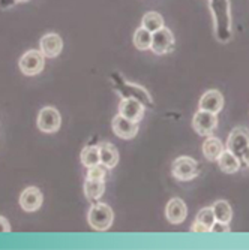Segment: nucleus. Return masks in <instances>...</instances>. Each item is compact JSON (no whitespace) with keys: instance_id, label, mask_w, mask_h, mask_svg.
I'll return each mask as SVG.
<instances>
[{"instance_id":"obj_18","label":"nucleus","mask_w":249,"mask_h":250,"mask_svg":"<svg viewBox=\"0 0 249 250\" xmlns=\"http://www.w3.org/2000/svg\"><path fill=\"white\" fill-rule=\"evenodd\" d=\"M216 162L225 174H234L240 169V159L228 150H224Z\"/></svg>"},{"instance_id":"obj_5","label":"nucleus","mask_w":249,"mask_h":250,"mask_svg":"<svg viewBox=\"0 0 249 250\" xmlns=\"http://www.w3.org/2000/svg\"><path fill=\"white\" fill-rule=\"evenodd\" d=\"M45 64V56L41 53V50H30L27 53H24L20 57L18 62V67L20 71L27 75V77H33L42 72Z\"/></svg>"},{"instance_id":"obj_9","label":"nucleus","mask_w":249,"mask_h":250,"mask_svg":"<svg viewBox=\"0 0 249 250\" xmlns=\"http://www.w3.org/2000/svg\"><path fill=\"white\" fill-rule=\"evenodd\" d=\"M249 146V129L246 127H236L230 132L227 140V150L236 154L239 159L243 150Z\"/></svg>"},{"instance_id":"obj_23","label":"nucleus","mask_w":249,"mask_h":250,"mask_svg":"<svg viewBox=\"0 0 249 250\" xmlns=\"http://www.w3.org/2000/svg\"><path fill=\"white\" fill-rule=\"evenodd\" d=\"M134 45L135 48L140 51H146L150 50L152 45V32L146 30L144 27H138L134 33Z\"/></svg>"},{"instance_id":"obj_7","label":"nucleus","mask_w":249,"mask_h":250,"mask_svg":"<svg viewBox=\"0 0 249 250\" xmlns=\"http://www.w3.org/2000/svg\"><path fill=\"white\" fill-rule=\"evenodd\" d=\"M60 112L53 106H44L38 114V127L45 133H56L60 129Z\"/></svg>"},{"instance_id":"obj_31","label":"nucleus","mask_w":249,"mask_h":250,"mask_svg":"<svg viewBox=\"0 0 249 250\" xmlns=\"http://www.w3.org/2000/svg\"><path fill=\"white\" fill-rule=\"evenodd\" d=\"M17 3H23V2H27V0H15Z\"/></svg>"},{"instance_id":"obj_3","label":"nucleus","mask_w":249,"mask_h":250,"mask_svg":"<svg viewBox=\"0 0 249 250\" xmlns=\"http://www.w3.org/2000/svg\"><path fill=\"white\" fill-rule=\"evenodd\" d=\"M87 220L95 231H107L114 222V211L108 204H93L89 210Z\"/></svg>"},{"instance_id":"obj_4","label":"nucleus","mask_w":249,"mask_h":250,"mask_svg":"<svg viewBox=\"0 0 249 250\" xmlns=\"http://www.w3.org/2000/svg\"><path fill=\"white\" fill-rule=\"evenodd\" d=\"M173 177L179 181H189L198 175V165L197 161L189 156H180L173 162L171 167Z\"/></svg>"},{"instance_id":"obj_11","label":"nucleus","mask_w":249,"mask_h":250,"mask_svg":"<svg viewBox=\"0 0 249 250\" xmlns=\"http://www.w3.org/2000/svg\"><path fill=\"white\" fill-rule=\"evenodd\" d=\"M42 201H44V196H42L41 190L35 186H30L21 192L20 207L27 213H32V211H36L41 208Z\"/></svg>"},{"instance_id":"obj_2","label":"nucleus","mask_w":249,"mask_h":250,"mask_svg":"<svg viewBox=\"0 0 249 250\" xmlns=\"http://www.w3.org/2000/svg\"><path fill=\"white\" fill-rule=\"evenodd\" d=\"M111 80H113V84H114V87L117 90V93L122 96V99H137L144 106L153 108V99H152V96L149 95V92L144 87L128 83L119 74H113Z\"/></svg>"},{"instance_id":"obj_6","label":"nucleus","mask_w":249,"mask_h":250,"mask_svg":"<svg viewBox=\"0 0 249 250\" xmlns=\"http://www.w3.org/2000/svg\"><path fill=\"white\" fill-rule=\"evenodd\" d=\"M174 35L170 29L165 26L158 29L156 32L152 33V45L150 51H153L156 56H164L168 54L174 50Z\"/></svg>"},{"instance_id":"obj_19","label":"nucleus","mask_w":249,"mask_h":250,"mask_svg":"<svg viewBox=\"0 0 249 250\" xmlns=\"http://www.w3.org/2000/svg\"><path fill=\"white\" fill-rule=\"evenodd\" d=\"M212 210L215 213V219L218 222H222V223H230L231 219H233V208L227 202V201H216L213 206H212Z\"/></svg>"},{"instance_id":"obj_27","label":"nucleus","mask_w":249,"mask_h":250,"mask_svg":"<svg viewBox=\"0 0 249 250\" xmlns=\"http://www.w3.org/2000/svg\"><path fill=\"white\" fill-rule=\"evenodd\" d=\"M191 231H192V232H197V234H206V232H210V229L207 228L206 225H203L201 222H197V220L194 222Z\"/></svg>"},{"instance_id":"obj_29","label":"nucleus","mask_w":249,"mask_h":250,"mask_svg":"<svg viewBox=\"0 0 249 250\" xmlns=\"http://www.w3.org/2000/svg\"><path fill=\"white\" fill-rule=\"evenodd\" d=\"M240 159L243 161V164L246 165V167H249V146L243 150V153H242V156H240Z\"/></svg>"},{"instance_id":"obj_20","label":"nucleus","mask_w":249,"mask_h":250,"mask_svg":"<svg viewBox=\"0 0 249 250\" xmlns=\"http://www.w3.org/2000/svg\"><path fill=\"white\" fill-rule=\"evenodd\" d=\"M105 193V181L87 180L84 181V195L90 201H96Z\"/></svg>"},{"instance_id":"obj_16","label":"nucleus","mask_w":249,"mask_h":250,"mask_svg":"<svg viewBox=\"0 0 249 250\" xmlns=\"http://www.w3.org/2000/svg\"><path fill=\"white\" fill-rule=\"evenodd\" d=\"M98 148L101 154V164L108 169L116 168V165L119 164V151L116 146H113L111 143H99Z\"/></svg>"},{"instance_id":"obj_12","label":"nucleus","mask_w":249,"mask_h":250,"mask_svg":"<svg viewBox=\"0 0 249 250\" xmlns=\"http://www.w3.org/2000/svg\"><path fill=\"white\" fill-rule=\"evenodd\" d=\"M39 48H41V53L45 57L54 59L63 50V41H62L60 35H57V33H47V35H44L41 38Z\"/></svg>"},{"instance_id":"obj_15","label":"nucleus","mask_w":249,"mask_h":250,"mask_svg":"<svg viewBox=\"0 0 249 250\" xmlns=\"http://www.w3.org/2000/svg\"><path fill=\"white\" fill-rule=\"evenodd\" d=\"M198 105H200V109L203 111H209V112H213V114H218L224 108V96L218 90H209V92H206L201 96Z\"/></svg>"},{"instance_id":"obj_28","label":"nucleus","mask_w":249,"mask_h":250,"mask_svg":"<svg viewBox=\"0 0 249 250\" xmlns=\"http://www.w3.org/2000/svg\"><path fill=\"white\" fill-rule=\"evenodd\" d=\"M0 232H11V225H9V222H8V219L6 217H3V216H0Z\"/></svg>"},{"instance_id":"obj_10","label":"nucleus","mask_w":249,"mask_h":250,"mask_svg":"<svg viewBox=\"0 0 249 250\" xmlns=\"http://www.w3.org/2000/svg\"><path fill=\"white\" fill-rule=\"evenodd\" d=\"M111 126H113V132H114V135L122 140H132L138 133V123L132 122L129 119H125L120 114H117L114 119H113Z\"/></svg>"},{"instance_id":"obj_17","label":"nucleus","mask_w":249,"mask_h":250,"mask_svg":"<svg viewBox=\"0 0 249 250\" xmlns=\"http://www.w3.org/2000/svg\"><path fill=\"white\" fill-rule=\"evenodd\" d=\"M224 150L225 148H224V144L221 143V140L212 135L207 136V140L204 141V144H203V154H204V157L210 162H216Z\"/></svg>"},{"instance_id":"obj_22","label":"nucleus","mask_w":249,"mask_h":250,"mask_svg":"<svg viewBox=\"0 0 249 250\" xmlns=\"http://www.w3.org/2000/svg\"><path fill=\"white\" fill-rule=\"evenodd\" d=\"M141 27H144L149 32H156L158 29L164 27V18L159 12L150 11L147 14H144L143 20H141Z\"/></svg>"},{"instance_id":"obj_14","label":"nucleus","mask_w":249,"mask_h":250,"mask_svg":"<svg viewBox=\"0 0 249 250\" xmlns=\"http://www.w3.org/2000/svg\"><path fill=\"white\" fill-rule=\"evenodd\" d=\"M144 105L137 99H122L119 105V114L125 119L140 123L144 117Z\"/></svg>"},{"instance_id":"obj_1","label":"nucleus","mask_w":249,"mask_h":250,"mask_svg":"<svg viewBox=\"0 0 249 250\" xmlns=\"http://www.w3.org/2000/svg\"><path fill=\"white\" fill-rule=\"evenodd\" d=\"M213 17L215 38L221 43H227L233 38V20L230 14V0H209Z\"/></svg>"},{"instance_id":"obj_21","label":"nucleus","mask_w":249,"mask_h":250,"mask_svg":"<svg viewBox=\"0 0 249 250\" xmlns=\"http://www.w3.org/2000/svg\"><path fill=\"white\" fill-rule=\"evenodd\" d=\"M81 164L86 168L101 164V154L98 146H86L81 151Z\"/></svg>"},{"instance_id":"obj_30","label":"nucleus","mask_w":249,"mask_h":250,"mask_svg":"<svg viewBox=\"0 0 249 250\" xmlns=\"http://www.w3.org/2000/svg\"><path fill=\"white\" fill-rule=\"evenodd\" d=\"M15 3H17L15 0H0V6H2L3 9H8V8H11Z\"/></svg>"},{"instance_id":"obj_25","label":"nucleus","mask_w":249,"mask_h":250,"mask_svg":"<svg viewBox=\"0 0 249 250\" xmlns=\"http://www.w3.org/2000/svg\"><path fill=\"white\" fill-rule=\"evenodd\" d=\"M195 220H197V222H201L203 225H206L207 228L210 229V228H212V225L216 222V219H215V213H213L212 207H204V208H201V210L198 211V214H197Z\"/></svg>"},{"instance_id":"obj_13","label":"nucleus","mask_w":249,"mask_h":250,"mask_svg":"<svg viewBox=\"0 0 249 250\" xmlns=\"http://www.w3.org/2000/svg\"><path fill=\"white\" fill-rule=\"evenodd\" d=\"M165 216H167V220L173 225L183 223L188 216V207L183 202V199H180V198L170 199L165 207Z\"/></svg>"},{"instance_id":"obj_8","label":"nucleus","mask_w":249,"mask_h":250,"mask_svg":"<svg viewBox=\"0 0 249 250\" xmlns=\"http://www.w3.org/2000/svg\"><path fill=\"white\" fill-rule=\"evenodd\" d=\"M218 126V117L213 112L198 109L192 119V127L200 136H210Z\"/></svg>"},{"instance_id":"obj_26","label":"nucleus","mask_w":249,"mask_h":250,"mask_svg":"<svg viewBox=\"0 0 249 250\" xmlns=\"http://www.w3.org/2000/svg\"><path fill=\"white\" fill-rule=\"evenodd\" d=\"M210 232H215V234H222V232H230V226L228 223H222V222H215L210 228Z\"/></svg>"},{"instance_id":"obj_24","label":"nucleus","mask_w":249,"mask_h":250,"mask_svg":"<svg viewBox=\"0 0 249 250\" xmlns=\"http://www.w3.org/2000/svg\"><path fill=\"white\" fill-rule=\"evenodd\" d=\"M107 167H104L102 164L95 165V167H90L87 168V174L86 178L87 180H95V181H105L107 178Z\"/></svg>"}]
</instances>
